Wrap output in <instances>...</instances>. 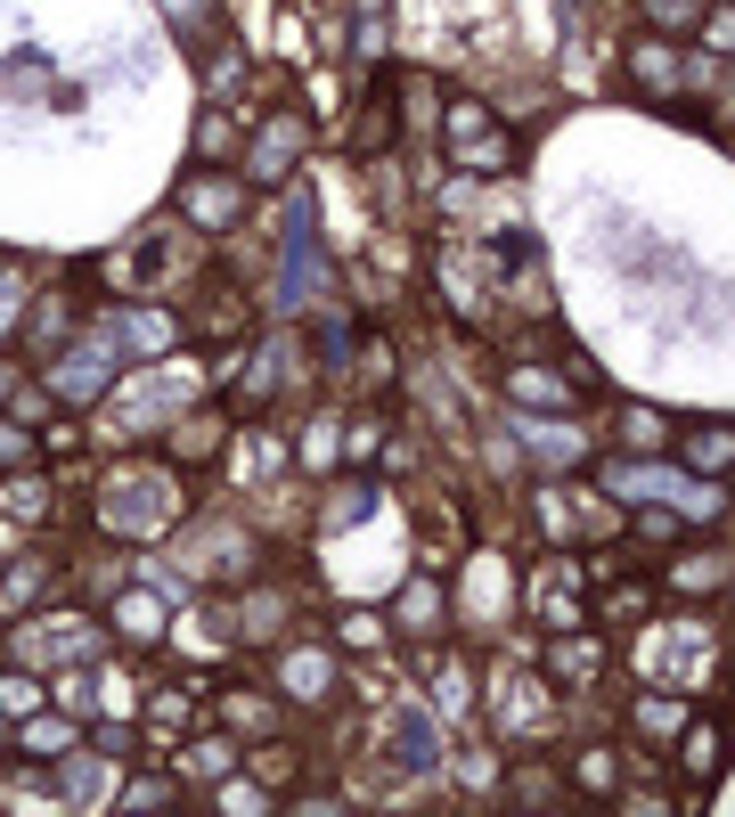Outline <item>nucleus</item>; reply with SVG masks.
<instances>
[{
	"label": "nucleus",
	"mask_w": 735,
	"mask_h": 817,
	"mask_svg": "<svg viewBox=\"0 0 735 817\" xmlns=\"http://www.w3.org/2000/svg\"><path fill=\"white\" fill-rule=\"evenodd\" d=\"M727 744H735V720H720V727H695V736L679 744L686 777H720V768H727Z\"/></svg>",
	"instance_id": "obj_1"
},
{
	"label": "nucleus",
	"mask_w": 735,
	"mask_h": 817,
	"mask_svg": "<svg viewBox=\"0 0 735 817\" xmlns=\"http://www.w3.org/2000/svg\"><path fill=\"white\" fill-rule=\"evenodd\" d=\"M686 467H695V474H727L735 467V433H720V426L686 433Z\"/></svg>",
	"instance_id": "obj_2"
},
{
	"label": "nucleus",
	"mask_w": 735,
	"mask_h": 817,
	"mask_svg": "<svg viewBox=\"0 0 735 817\" xmlns=\"http://www.w3.org/2000/svg\"><path fill=\"white\" fill-rule=\"evenodd\" d=\"M238 205H245V197H238V180H197V188H188V213H197V221H213V229L238 213Z\"/></svg>",
	"instance_id": "obj_3"
},
{
	"label": "nucleus",
	"mask_w": 735,
	"mask_h": 817,
	"mask_svg": "<svg viewBox=\"0 0 735 817\" xmlns=\"http://www.w3.org/2000/svg\"><path fill=\"white\" fill-rule=\"evenodd\" d=\"M507 392H515V401H523V409H564V401H573V392H564V385H556V376H539V368H523V376H515V385H507Z\"/></svg>",
	"instance_id": "obj_4"
},
{
	"label": "nucleus",
	"mask_w": 735,
	"mask_h": 817,
	"mask_svg": "<svg viewBox=\"0 0 735 817\" xmlns=\"http://www.w3.org/2000/svg\"><path fill=\"white\" fill-rule=\"evenodd\" d=\"M638 540L670 548V540H686V515H679V507H645V515H638Z\"/></svg>",
	"instance_id": "obj_5"
},
{
	"label": "nucleus",
	"mask_w": 735,
	"mask_h": 817,
	"mask_svg": "<svg viewBox=\"0 0 735 817\" xmlns=\"http://www.w3.org/2000/svg\"><path fill=\"white\" fill-rule=\"evenodd\" d=\"M645 17H654V25H695V17L711 9V0H638Z\"/></svg>",
	"instance_id": "obj_6"
},
{
	"label": "nucleus",
	"mask_w": 735,
	"mask_h": 817,
	"mask_svg": "<svg viewBox=\"0 0 735 817\" xmlns=\"http://www.w3.org/2000/svg\"><path fill=\"white\" fill-rule=\"evenodd\" d=\"M17 744H25V752H66V744H74V727H57V720H33Z\"/></svg>",
	"instance_id": "obj_7"
},
{
	"label": "nucleus",
	"mask_w": 735,
	"mask_h": 817,
	"mask_svg": "<svg viewBox=\"0 0 735 817\" xmlns=\"http://www.w3.org/2000/svg\"><path fill=\"white\" fill-rule=\"evenodd\" d=\"M556 679H588V670H597V646H556Z\"/></svg>",
	"instance_id": "obj_8"
},
{
	"label": "nucleus",
	"mask_w": 735,
	"mask_h": 817,
	"mask_svg": "<svg viewBox=\"0 0 735 817\" xmlns=\"http://www.w3.org/2000/svg\"><path fill=\"white\" fill-rule=\"evenodd\" d=\"M638 727L645 736H670V727H679V703H638Z\"/></svg>",
	"instance_id": "obj_9"
},
{
	"label": "nucleus",
	"mask_w": 735,
	"mask_h": 817,
	"mask_svg": "<svg viewBox=\"0 0 735 817\" xmlns=\"http://www.w3.org/2000/svg\"><path fill=\"white\" fill-rule=\"evenodd\" d=\"M147 727H188V703L180 695H156V703H147Z\"/></svg>",
	"instance_id": "obj_10"
},
{
	"label": "nucleus",
	"mask_w": 735,
	"mask_h": 817,
	"mask_svg": "<svg viewBox=\"0 0 735 817\" xmlns=\"http://www.w3.org/2000/svg\"><path fill=\"white\" fill-rule=\"evenodd\" d=\"M621 433H629V442H654L662 417H654V409H629V417H621Z\"/></svg>",
	"instance_id": "obj_11"
},
{
	"label": "nucleus",
	"mask_w": 735,
	"mask_h": 817,
	"mask_svg": "<svg viewBox=\"0 0 735 817\" xmlns=\"http://www.w3.org/2000/svg\"><path fill=\"white\" fill-rule=\"evenodd\" d=\"M197 148H204V156H229V123H221V115H204V139H197Z\"/></svg>",
	"instance_id": "obj_12"
}]
</instances>
